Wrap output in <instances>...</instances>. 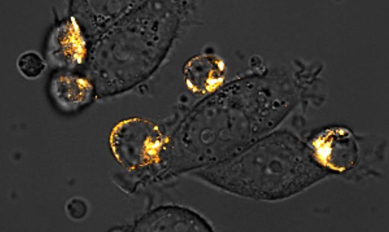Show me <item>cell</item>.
<instances>
[{
	"label": "cell",
	"mask_w": 389,
	"mask_h": 232,
	"mask_svg": "<svg viewBox=\"0 0 389 232\" xmlns=\"http://www.w3.org/2000/svg\"><path fill=\"white\" fill-rule=\"evenodd\" d=\"M268 87L240 85L189 117L179 136L183 166L194 170L217 163L274 130L285 112Z\"/></svg>",
	"instance_id": "6da1fadb"
},
{
	"label": "cell",
	"mask_w": 389,
	"mask_h": 232,
	"mask_svg": "<svg viewBox=\"0 0 389 232\" xmlns=\"http://www.w3.org/2000/svg\"><path fill=\"white\" fill-rule=\"evenodd\" d=\"M325 172L313 150L291 133L282 130H273L229 158L194 170L214 187L262 201L291 197Z\"/></svg>",
	"instance_id": "7a4b0ae2"
},
{
	"label": "cell",
	"mask_w": 389,
	"mask_h": 232,
	"mask_svg": "<svg viewBox=\"0 0 389 232\" xmlns=\"http://www.w3.org/2000/svg\"><path fill=\"white\" fill-rule=\"evenodd\" d=\"M109 142L117 161L126 168L135 169L157 159L163 140L156 125L146 120L132 118L113 128Z\"/></svg>",
	"instance_id": "3957f363"
},
{
	"label": "cell",
	"mask_w": 389,
	"mask_h": 232,
	"mask_svg": "<svg viewBox=\"0 0 389 232\" xmlns=\"http://www.w3.org/2000/svg\"><path fill=\"white\" fill-rule=\"evenodd\" d=\"M312 145L316 159L324 168L338 172L348 171L355 166L358 159L356 139L344 128L325 130L313 139Z\"/></svg>",
	"instance_id": "277c9868"
},
{
	"label": "cell",
	"mask_w": 389,
	"mask_h": 232,
	"mask_svg": "<svg viewBox=\"0 0 389 232\" xmlns=\"http://www.w3.org/2000/svg\"><path fill=\"white\" fill-rule=\"evenodd\" d=\"M136 231H212L204 217L187 208L167 206L147 213L135 224Z\"/></svg>",
	"instance_id": "5b68a950"
},
{
	"label": "cell",
	"mask_w": 389,
	"mask_h": 232,
	"mask_svg": "<svg viewBox=\"0 0 389 232\" xmlns=\"http://www.w3.org/2000/svg\"><path fill=\"white\" fill-rule=\"evenodd\" d=\"M225 66L218 56L198 55L189 60L183 68V77L188 89L199 95L211 94L224 82Z\"/></svg>",
	"instance_id": "8992f818"
},
{
	"label": "cell",
	"mask_w": 389,
	"mask_h": 232,
	"mask_svg": "<svg viewBox=\"0 0 389 232\" xmlns=\"http://www.w3.org/2000/svg\"><path fill=\"white\" fill-rule=\"evenodd\" d=\"M51 90L57 102L67 110H75L87 103L93 93V86L88 80L69 73L56 77Z\"/></svg>",
	"instance_id": "52a82bcc"
},
{
	"label": "cell",
	"mask_w": 389,
	"mask_h": 232,
	"mask_svg": "<svg viewBox=\"0 0 389 232\" xmlns=\"http://www.w3.org/2000/svg\"><path fill=\"white\" fill-rule=\"evenodd\" d=\"M59 40L64 56L69 63L80 64L85 54V46L78 26L72 22L68 24Z\"/></svg>",
	"instance_id": "ba28073f"
},
{
	"label": "cell",
	"mask_w": 389,
	"mask_h": 232,
	"mask_svg": "<svg viewBox=\"0 0 389 232\" xmlns=\"http://www.w3.org/2000/svg\"><path fill=\"white\" fill-rule=\"evenodd\" d=\"M17 66L20 73L28 79L39 77L45 68V63L39 55L34 52L22 54L18 59Z\"/></svg>",
	"instance_id": "9c48e42d"
},
{
	"label": "cell",
	"mask_w": 389,
	"mask_h": 232,
	"mask_svg": "<svg viewBox=\"0 0 389 232\" xmlns=\"http://www.w3.org/2000/svg\"><path fill=\"white\" fill-rule=\"evenodd\" d=\"M68 210L74 218H81L84 215L85 206L84 202L77 199L72 201L68 205Z\"/></svg>",
	"instance_id": "30bf717a"
}]
</instances>
